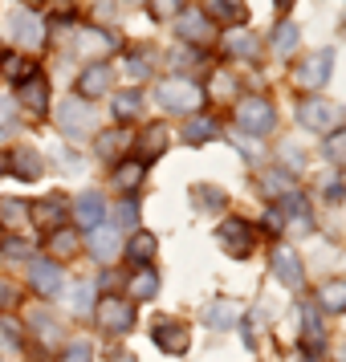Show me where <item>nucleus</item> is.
Returning a JSON list of instances; mask_svg holds the SVG:
<instances>
[{
  "mask_svg": "<svg viewBox=\"0 0 346 362\" xmlns=\"http://www.w3.org/2000/svg\"><path fill=\"white\" fill-rule=\"evenodd\" d=\"M277 127V110H273V102L269 98H245L236 106V131L248 134V139H265V134H273Z\"/></svg>",
  "mask_w": 346,
  "mask_h": 362,
  "instance_id": "obj_1",
  "label": "nucleus"
},
{
  "mask_svg": "<svg viewBox=\"0 0 346 362\" xmlns=\"http://www.w3.org/2000/svg\"><path fill=\"white\" fill-rule=\"evenodd\" d=\"M155 102H159L163 110H175V115H192L200 102H204V90H200L192 78H167V82H159V90H155Z\"/></svg>",
  "mask_w": 346,
  "mask_h": 362,
  "instance_id": "obj_2",
  "label": "nucleus"
},
{
  "mask_svg": "<svg viewBox=\"0 0 346 362\" xmlns=\"http://www.w3.org/2000/svg\"><path fill=\"white\" fill-rule=\"evenodd\" d=\"M57 127H62L69 139H86V134H94V106H90L86 98H62Z\"/></svg>",
  "mask_w": 346,
  "mask_h": 362,
  "instance_id": "obj_3",
  "label": "nucleus"
},
{
  "mask_svg": "<svg viewBox=\"0 0 346 362\" xmlns=\"http://www.w3.org/2000/svg\"><path fill=\"white\" fill-rule=\"evenodd\" d=\"M297 122L310 127V131H338L342 106H338V102H326V98H306L297 106Z\"/></svg>",
  "mask_w": 346,
  "mask_h": 362,
  "instance_id": "obj_4",
  "label": "nucleus"
},
{
  "mask_svg": "<svg viewBox=\"0 0 346 362\" xmlns=\"http://www.w3.org/2000/svg\"><path fill=\"white\" fill-rule=\"evenodd\" d=\"M330 74H334V53L322 49L294 69V82H297V90H322L330 82Z\"/></svg>",
  "mask_w": 346,
  "mask_h": 362,
  "instance_id": "obj_5",
  "label": "nucleus"
},
{
  "mask_svg": "<svg viewBox=\"0 0 346 362\" xmlns=\"http://www.w3.org/2000/svg\"><path fill=\"white\" fill-rule=\"evenodd\" d=\"M253 236H257V232H253V224H248V220H236V216H232V220H224V224L216 228V240L224 245V252H229V257H248V252H253Z\"/></svg>",
  "mask_w": 346,
  "mask_h": 362,
  "instance_id": "obj_6",
  "label": "nucleus"
},
{
  "mask_svg": "<svg viewBox=\"0 0 346 362\" xmlns=\"http://www.w3.org/2000/svg\"><path fill=\"white\" fill-rule=\"evenodd\" d=\"M98 326L110 329V334H127V329L134 326V310L131 301H122V297H102L98 301Z\"/></svg>",
  "mask_w": 346,
  "mask_h": 362,
  "instance_id": "obj_7",
  "label": "nucleus"
},
{
  "mask_svg": "<svg viewBox=\"0 0 346 362\" xmlns=\"http://www.w3.org/2000/svg\"><path fill=\"white\" fill-rule=\"evenodd\" d=\"M74 220L82 224V228H98V224H106V199L98 196V192H82V196L74 199Z\"/></svg>",
  "mask_w": 346,
  "mask_h": 362,
  "instance_id": "obj_8",
  "label": "nucleus"
},
{
  "mask_svg": "<svg viewBox=\"0 0 346 362\" xmlns=\"http://www.w3.org/2000/svg\"><path fill=\"white\" fill-rule=\"evenodd\" d=\"M151 338H155L159 350H167V354H183V350H188V326H183V322H171V317H159L155 329H151Z\"/></svg>",
  "mask_w": 346,
  "mask_h": 362,
  "instance_id": "obj_9",
  "label": "nucleus"
},
{
  "mask_svg": "<svg viewBox=\"0 0 346 362\" xmlns=\"http://www.w3.org/2000/svg\"><path fill=\"white\" fill-rule=\"evenodd\" d=\"M0 171H13L17 180H41L45 163H41V155H37V151L21 147V151H8V159L0 163Z\"/></svg>",
  "mask_w": 346,
  "mask_h": 362,
  "instance_id": "obj_10",
  "label": "nucleus"
},
{
  "mask_svg": "<svg viewBox=\"0 0 346 362\" xmlns=\"http://www.w3.org/2000/svg\"><path fill=\"white\" fill-rule=\"evenodd\" d=\"M273 273H277V281L289 285V289H301V285H306V269H301L294 248H277V252H273Z\"/></svg>",
  "mask_w": 346,
  "mask_h": 362,
  "instance_id": "obj_11",
  "label": "nucleus"
},
{
  "mask_svg": "<svg viewBox=\"0 0 346 362\" xmlns=\"http://www.w3.org/2000/svg\"><path fill=\"white\" fill-rule=\"evenodd\" d=\"M122 252V240H118V228H110V224H98V228L90 232V257L102 264H110Z\"/></svg>",
  "mask_w": 346,
  "mask_h": 362,
  "instance_id": "obj_12",
  "label": "nucleus"
},
{
  "mask_svg": "<svg viewBox=\"0 0 346 362\" xmlns=\"http://www.w3.org/2000/svg\"><path fill=\"white\" fill-rule=\"evenodd\" d=\"M29 285H33L41 297H53L62 289V264L53 261H29Z\"/></svg>",
  "mask_w": 346,
  "mask_h": 362,
  "instance_id": "obj_13",
  "label": "nucleus"
},
{
  "mask_svg": "<svg viewBox=\"0 0 346 362\" xmlns=\"http://www.w3.org/2000/svg\"><path fill=\"white\" fill-rule=\"evenodd\" d=\"M220 45H224V53L241 57V62H257V53H261V41H257L253 29H229Z\"/></svg>",
  "mask_w": 346,
  "mask_h": 362,
  "instance_id": "obj_14",
  "label": "nucleus"
},
{
  "mask_svg": "<svg viewBox=\"0 0 346 362\" xmlns=\"http://www.w3.org/2000/svg\"><path fill=\"white\" fill-rule=\"evenodd\" d=\"M204 8H208V17L224 21L232 29H245V21H248L245 0H204Z\"/></svg>",
  "mask_w": 346,
  "mask_h": 362,
  "instance_id": "obj_15",
  "label": "nucleus"
},
{
  "mask_svg": "<svg viewBox=\"0 0 346 362\" xmlns=\"http://www.w3.org/2000/svg\"><path fill=\"white\" fill-rule=\"evenodd\" d=\"M8 25H13V37H17L21 45H41V41H45L41 21H37L33 13H25V8H21V13H13V17H8Z\"/></svg>",
  "mask_w": 346,
  "mask_h": 362,
  "instance_id": "obj_16",
  "label": "nucleus"
},
{
  "mask_svg": "<svg viewBox=\"0 0 346 362\" xmlns=\"http://www.w3.org/2000/svg\"><path fill=\"white\" fill-rule=\"evenodd\" d=\"M127 147H131V134H127V127H115V131H106L94 139V151H98V159H118V155H127Z\"/></svg>",
  "mask_w": 346,
  "mask_h": 362,
  "instance_id": "obj_17",
  "label": "nucleus"
},
{
  "mask_svg": "<svg viewBox=\"0 0 346 362\" xmlns=\"http://www.w3.org/2000/svg\"><path fill=\"white\" fill-rule=\"evenodd\" d=\"M21 90H25V94H21V98L29 102V110H33V115H45V110H50V86H45V78H25V86H21Z\"/></svg>",
  "mask_w": 346,
  "mask_h": 362,
  "instance_id": "obj_18",
  "label": "nucleus"
},
{
  "mask_svg": "<svg viewBox=\"0 0 346 362\" xmlns=\"http://www.w3.org/2000/svg\"><path fill=\"white\" fill-rule=\"evenodd\" d=\"M78 49L102 57L106 49H115V33H106V29H82L78 33Z\"/></svg>",
  "mask_w": 346,
  "mask_h": 362,
  "instance_id": "obj_19",
  "label": "nucleus"
},
{
  "mask_svg": "<svg viewBox=\"0 0 346 362\" xmlns=\"http://www.w3.org/2000/svg\"><path fill=\"white\" fill-rule=\"evenodd\" d=\"M204 326L208 329H232L236 326V305H232V301H212V305L204 310Z\"/></svg>",
  "mask_w": 346,
  "mask_h": 362,
  "instance_id": "obj_20",
  "label": "nucleus"
},
{
  "mask_svg": "<svg viewBox=\"0 0 346 362\" xmlns=\"http://www.w3.org/2000/svg\"><path fill=\"white\" fill-rule=\"evenodd\" d=\"M62 212H66V199L57 196V192H50L45 199H37L33 208H29V216H37V224H57Z\"/></svg>",
  "mask_w": 346,
  "mask_h": 362,
  "instance_id": "obj_21",
  "label": "nucleus"
},
{
  "mask_svg": "<svg viewBox=\"0 0 346 362\" xmlns=\"http://www.w3.org/2000/svg\"><path fill=\"white\" fill-rule=\"evenodd\" d=\"M318 305L330 313H346V281H326L318 289Z\"/></svg>",
  "mask_w": 346,
  "mask_h": 362,
  "instance_id": "obj_22",
  "label": "nucleus"
},
{
  "mask_svg": "<svg viewBox=\"0 0 346 362\" xmlns=\"http://www.w3.org/2000/svg\"><path fill=\"white\" fill-rule=\"evenodd\" d=\"M155 248H159V240H155L151 232H134L131 240H127V257H131L134 264H147L151 257H155Z\"/></svg>",
  "mask_w": 346,
  "mask_h": 362,
  "instance_id": "obj_23",
  "label": "nucleus"
},
{
  "mask_svg": "<svg viewBox=\"0 0 346 362\" xmlns=\"http://www.w3.org/2000/svg\"><path fill=\"white\" fill-rule=\"evenodd\" d=\"M110 82H115L110 66H106V62H98V66H90V69L82 74V94H90V98H94V94H102Z\"/></svg>",
  "mask_w": 346,
  "mask_h": 362,
  "instance_id": "obj_24",
  "label": "nucleus"
},
{
  "mask_svg": "<svg viewBox=\"0 0 346 362\" xmlns=\"http://www.w3.org/2000/svg\"><path fill=\"white\" fill-rule=\"evenodd\" d=\"M163 147H167V131L151 122L147 131H143V143H139V159H143V163H151L155 155H163Z\"/></svg>",
  "mask_w": 346,
  "mask_h": 362,
  "instance_id": "obj_25",
  "label": "nucleus"
},
{
  "mask_svg": "<svg viewBox=\"0 0 346 362\" xmlns=\"http://www.w3.org/2000/svg\"><path fill=\"white\" fill-rule=\"evenodd\" d=\"M297 41H301V29H297L294 21H285V25H277V33H273V53L277 57H289L297 49Z\"/></svg>",
  "mask_w": 346,
  "mask_h": 362,
  "instance_id": "obj_26",
  "label": "nucleus"
},
{
  "mask_svg": "<svg viewBox=\"0 0 346 362\" xmlns=\"http://www.w3.org/2000/svg\"><path fill=\"white\" fill-rule=\"evenodd\" d=\"M175 29H180V37H188V41H204V37H208V17L192 8V13H183V17H180Z\"/></svg>",
  "mask_w": 346,
  "mask_h": 362,
  "instance_id": "obj_27",
  "label": "nucleus"
},
{
  "mask_svg": "<svg viewBox=\"0 0 346 362\" xmlns=\"http://www.w3.org/2000/svg\"><path fill=\"white\" fill-rule=\"evenodd\" d=\"M155 293H159V277H155L151 269H139L134 281H131V297H134V301H151Z\"/></svg>",
  "mask_w": 346,
  "mask_h": 362,
  "instance_id": "obj_28",
  "label": "nucleus"
},
{
  "mask_svg": "<svg viewBox=\"0 0 346 362\" xmlns=\"http://www.w3.org/2000/svg\"><path fill=\"white\" fill-rule=\"evenodd\" d=\"M143 171H147V163H143V159H131L127 167H118V171H115V187L134 192V187H139V180H143Z\"/></svg>",
  "mask_w": 346,
  "mask_h": 362,
  "instance_id": "obj_29",
  "label": "nucleus"
},
{
  "mask_svg": "<svg viewBox=\"0 0 346 362\" xmlns=\"http://www.w3.org/2000/svg\"><path fill=\"white\" fill-rule=\"evenodd\" d=\"M216 134H220V127H216L212 118H192V122L183 127V139H188V143H208Z\"/></svg>",
  "mask_w": 346,
  "mask_h": 362,
  "instance_id": "obj_30",
  "label": "nucleus"
},
{
  "mask_svg": "<svg viewBox=\"0 0 346 362\" xmlns=\"http://www.w3.org/2000/svg\"><path fill=\"white\" fill-rule=\"evenodd\" d=\"M29 329H33L37 338H45L50 346L62 342V329L53 326V317H50V313H29Z\"/></svg>",
  "mask_w": 346,
  "mask_h": 362,
  "instance_id": "obj_31",
  "label": "nucleus"
},
{
  "mask_svg": "<svg viewBox=\"0 0 346 362\" xmlns=\"http://www.w3.org/2000/svg\"><path fill=\"white\" fill-rule=\"evenodd\" d=\"M261 192H265V196H281V199H285V196H294L297 187H294V180H289V175H281V171H269V175L261 180Z\"/></svg>",
  "mask_w": 346,
  "mask_h": 362,
  "instance_id": "obj_32",
  "label": "nucleus"
},
{
  "mask_svg": "<svg viewBox=\"0 0 346 362\" xmlns=\"http://www.w3.org/2000/svg\"><path fill=\"white\" fill-rule=\"evenodd\" d=\"M326 159L330 163H338V167H346V127L342 131H330V139H326Z\"/></svg>",
  "mask_w": 346,
  "mask_h": 362,
  "instance_id": "obj_33",
  "label": "nucleus"
},
{
  "mask_svg": "<svg viewBox=\"0 0 346 362\" xmlns=\"http://www.w3.org/2000/svg\"><path fill=\"white\" fill-rule=\"evenodd\" d=\"M69 305H74L78 313L94 310V281H78V285H74V297H69Z\"/></svg>",
  "mask_w": 346,
  "mask_h": 362,
  "instance_id": "obj_34",
  "label": "nucleus"
},
{
  "mask_svg": "<svg viewBox=\"0 0 346 362\" xmlns=\"http://www.w3.org/2000/svg\"><path fill=\"white\" fill-rule=\"evenodd\" d=\"M0 216H4V224H21V220H29V204H21V199H0Z\"/></svg>",
  "mask_w": 346,
  "mask_h": 362,
  "instance_id": "obj_35",
  "label": "nucleus"
},
{
  "mask_svg": "<svg viewBox=\"0 0 346 362\" xmlns=\"http://www.w3.org/2000/svg\"><path fill=\"white\" fill-rule=\"evenodd\" d=\"M139 106H143V98H139L134 90H127V94H118V98H115V115L118 118H134V115H139Z\"/></svg>",
  "mask_w": 346,
  "mask_h": 362,
  "instance_id": "obj_36",
  "label": "nucleus"
},
{
  "mask_svg": "<svg viewBox=\"0 0 346 362\" xmlns=\"http://www.w3.org/2000/svg\"><path fill=\"white\" fill-rule=\"evenodd\" d=\"M192 196H196L200 208H224V192H216V187H208V183L192 187Z\"/></svg>",
  "mask_w": 346,
  "mask_h": 362,
  "instance_id": "obj_37",
  "label": "nucleus"
},
{
  "mask_svg": "<svg viewBox=\"0 0 346 362\" xmlns=\"http://www.w3.org/2000/svg\"><path fill=\"white\" fill-rule=\"evenodd\" d=\"M53 252H62V257H69V252H78V232L66 228V232H53V240H50Z\"/></svg>",
  "mask_w": 346,
  "mask_h": 362,
  "instance_id": "obj_38",
  "label": "nucleus"
},
{
  "mask_svg": "<svg viewBox=\"0 0 346 362\" xmlns=\"http://www.w3.org/2000/svg\"><path fill=\"white\" fill-rule=\"evenodd\" d=\"M0 338L13 346V350H21V346H25V329H21L13 317H0Z\"/></svg>",
  "mask_w": 346,
  "mask_h": 362,
  "instance_id": "obj_39",
  "label": "nucleus"
},
{
  "mask_svg": "<svg viewBox=\"0 0 346 362\" xmlns=\"http://www.w3.org/2000/svg\"><path fill=\"white\" fill-rule=\"evenodd\" d=\"M4 74H13V78H33L37 69H33L29 57H8V62H4Z\"/></svg>",
  "mask_w": 346,
  "mask_h": 362,
  "instance_id": "obj_40",
  "label": "nucleus"
},
{
  "mask_svg": "<svg viewBox=\"0 0 346 362\" xmlns=\"http://www.w3.org/2000/svg\"><path fill=\"white\" fill-rule=\"evenodd\" d=\"M13 127H17V106H13V98L0 94V131H13Z\"/></svg>",
  "mask_w": 346,
  "mask_h": 362,
  "instance_id": "obj_41",
  "label": "nucleus"
},
{
  "mask_svg": "<svg viewBox=\"0 0 346 362\" xmlns=\"http://www.w3.org/2000/svg\"><path fill=\"white\" fill-rule=\"evenodd\" d=\"M183 4L188 0H151V13L155 17H175V13H183Z\"/></svg>",
  "mask_w": 346,
  "mask_h": 362,
  "instance_id": "obj_42",
  "label": "nucleus"
},
{
  "mask_svg": "<svg viewBox=\"0 0 346 362\" xmlns=\"http://www.w3.org/2000/svg\"><path fill=\"white\" fill-rule=\"evenodd\" d=\"M212 90H216V98H232V94H236V78H232V74H216Z\"/></svg>",
  "mask_w": 346,
  "mask_h": 362,
  "instance_id": "obj_43",
  "label": "nucleus"
},
{
  "mask_svg": "<svg viewBox=\"0 0 346 362\" xmlns=\"http://www.w3.org/2000/svg\"><path fill=\"white\" fill-rule=\"evenodd\" d=\"M90 358H94L90 342H74V346L66 350V358H62V362H90Z\"/></svg>",
  "mask_w": 346,
  "mask_h": 362,
  "instance_id": "obj_44",
  "label": "nucleus"
},
{
  "mask_svg": "<svg viewBox=\"0 0 346 362\" xmlns=\"http://www.w3.org/2000/svg\"><path fill=\"white\" fill-rule=\"evenodd\" d=\"M25 252H29V245H25L21 236H8V240H4V257H8V261H21Z\"/></svg>",
  "mask_w": 346,
  "mask_h": 362,
  "instance_id": "obj_45",
  "label": "nucleus"
},
{
  "mask_svg": "<svg viewBox=\"0 0 346 362\" xmlns=\"http://www.w3.org/2000/svg\"><path fill=\"white\" fill-rule=\"evenodd\" d=\"M118 220H122L127 228H134V220H139V204H134V199H127V204L118 208Z\"/></svg>",
  "mask_w": 346,
  "mask_h": 362,
  "instance_id": "obj_46",
  "label": "nucleus"
},
{
  "mask_svg": "<svg viewBox=\"0 0 346 362\" xmlns=\"http://www.w3.org/2000/svg\"><path fill=\"white\" fill-rule=\"evenodd\" d=\"M17 301V289H13V281H0V310H8Z\"/></svg>",
  "mask_w": 346,
  "mask_h": 362,
  "instance_id": "obj_47",
  "label": "nucleus"
},
{
  "mask_svg": "<svg viewBox=\"0 0 346 362\" xmlns=\"http://www.w3.org/2000/svg\"><path fill=\"white\" fill-rule=\"evenodd\" d=\"M281 155H285V159H281L285 167H301V151H297V147H285Z\"/></svg>",
  "mask_w": 346,
  "mask_h": 362,
  "instance_id": "obj_48",
  "label": "nucleus"
},
{
  "mask_svg": "<svg viewBox=\"0 0 346 362\" xmlns=\"http://www.w3.org/2000/svg\"><path fill=\"white\" fill-rule=\"evenodd\" d=\"M127 74H131V78H143V74H147V62H139V57L127 62Z\"/></svg>",
  "mask_w": 346,
  "mask_h": 362,
  "instance_id": "obj_49",
  "label": "nucleus"
},
{
  "mask_svg": "<svg viewBox=\"0 0 346 362\" xmlns=\"http://www.w3.org/2000/svg\"><path fill=\"white\" fill-rule=\"evenodd\" d=\"M265 228H269V232H281V228H285V224H281V212H269V216H265Z\"/></svg>",
  "mask_w": 346,
  "mask_h": 362,
  "instance_id": "obj_50",
  "label": "nucleus"
},
{
  "mask_svg": "<svg viewBox=\"0 0 346 362\" xmlns=\"http://www.w3.org/2000/svg\"><path fill=\"white\" fill-rule=\"evenodd\" d=\"M285 4H294V0H277V8H285Z\"/></svg>",
  "mask_w": 346,
  "mask_h": 362,
  "instance_id": "obj_51",
  "label": "nucleus"
},
{
  "mask_svg": "<svg viewBox=\"0 0 346 362\" xmlns=\"http://www.w3.org/2000/svg\"><path fill=\"white\" fill-rule=\"evenodd\" d=\"M115 362H134V358H122V354H118V358H115Z\"/></svg>",
  "mask_w": 346,
  "mask_h": 362,
  "instance_id": "obj_52",
  "label": "nucleus"
},
{
  "mask_svg": "<svg viewBox=\"0 0 346 362\" xmlns=\"http://www.w3.org/2000/svg\"><path fill=\"white\" fill-rule=\"evenodd\" d=\"M29 4H37V0H29Z\"/></svg>",
  "mask_w": 346,
  "mask_h": 362,
  "instance_id": "obj_53",
  "label": "nucleus"
}]
</instances>
